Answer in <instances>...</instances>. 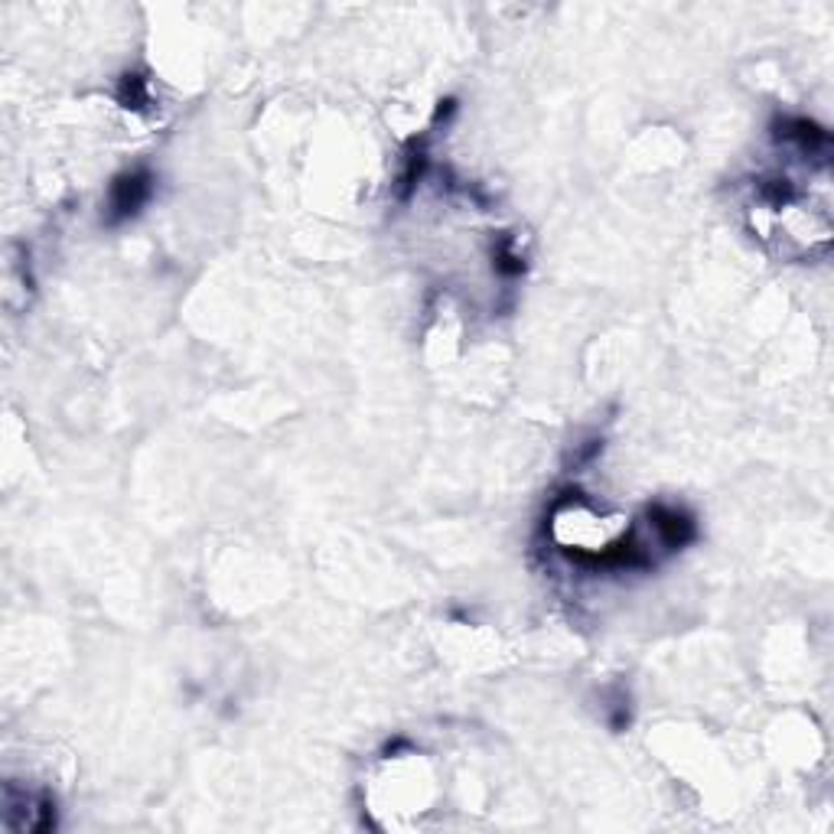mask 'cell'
<instances>
[{
	"label": "cell",
	"mask_w": 834,
	"mask_h": 834,
	"mask_svg": "<svg viewBox=\"0 0 834 834\" xmlns=\"http://www.w3.org/2000/svg\"><path fill=\"white\" fill-rule=\"evenodd\" d=\"M121 101H124V108H147V101H151V94H147V79H141V76H124L121 79Z\"/></svg>",
	"instance_id": "3957f363"
},
{
	"label": "cell",
	"mask_w": 834,
	"mask_h": 834,
	"mask_svg": "<svg viewBox=\"0 0 834 834\" xmlns=\"http://www.w3.org/2000/svg\"><path fill=\"white\" fill-rule=\"evenodd\" d=\"M151 192H154V177L147 170H127V174H121L111 184V192H108V215H111V222L134 219L144 209V202L151 199Z\"/></svg>",
	"instance_id": "6da1fadb"
},
{
	"label": "cell",
	"mask_w": 834,
	"mask_h": 834,
	"mask_svg": "<svg viewBox=\"0 0 834 834\" xmlns=\"http://www.w3.org/2000/svg\"><path fill=\"white\" fill-rule=\"evenodd\" d=\"M649 519L658 545H665L668 552H675V548H681V545H688L694 538L691 515L681 512V509H675V505H652Z\"/></svg>",
	"instance_id": "7a4b0ae2"
}]
</instances>
